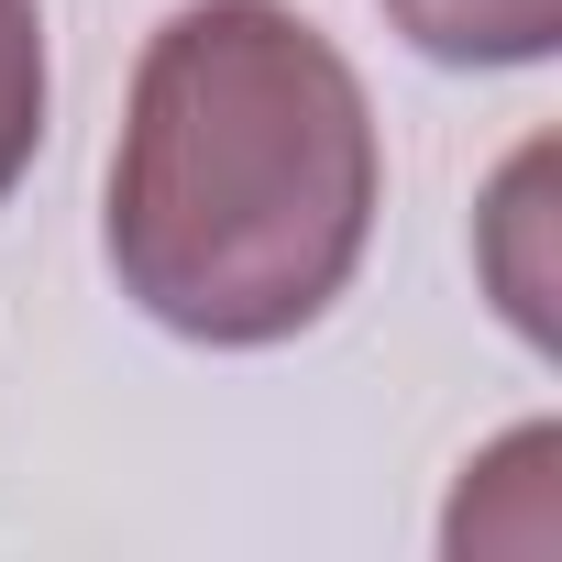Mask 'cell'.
Returning a JSON list of instances; mask_svg holds the SVG:
<instances>
[{"label": "cell", "mask_w": 562, "mask_h": 562, "mask_svg": "<svg viewBox=\"0 0 562 562\" xmlns=\"http://www.w3.org/2000/svg\"><path fill=\"white\" fill-rule=\"evenodd\" d=\"M364 78L288 0H188L144 45L111 144V276L210 353L310 331L375 232Z\"/></svg>", "instance_id": "cell-1"}, {"label": "cell", "mask_w": 562, "mask_h": 562, "mask_svg": "<svg viewBox=\"0 0 562 562\" xmlns=\"http://www.w3.org/2000/svg\"><path fill=\"white\" fill-rule=\"evenodd\" d=\"M540 177H551V144H529L518 166H507V188H496V210H485V254H496V299H507V321L529 331V342H551V276H529L518 265V232L540 221Z\"/></svg>", "instance_id": "cell-4"}, {"label": "cell", "mask_w": 562, "mask_h": 562, "mask_svg": "<svg viewBox=\"0 0 562 562\" xmlns=\"http://www.w3.org/2000/svg\"><path fill=\"white\" fill-rule=\"evenodd\" d=\"M430 67H540L562 45V0H375Z\"/></svg>", "instance_id": "cell-2"}, {"label": "cell", "mask_w": 562, "mask_h": 562, "mask_svg": "<svg viewBox=\"0 0 562 562\" xmlns=\"http://www.w3.org/2000/svg\"><path fill=\"white\" fill-rule=\"evenodd\" d=\"M34 144H45V12L0 0V199L23 188Z\"/></svg>", "instance_id": "cell-3"}]
</instances>
